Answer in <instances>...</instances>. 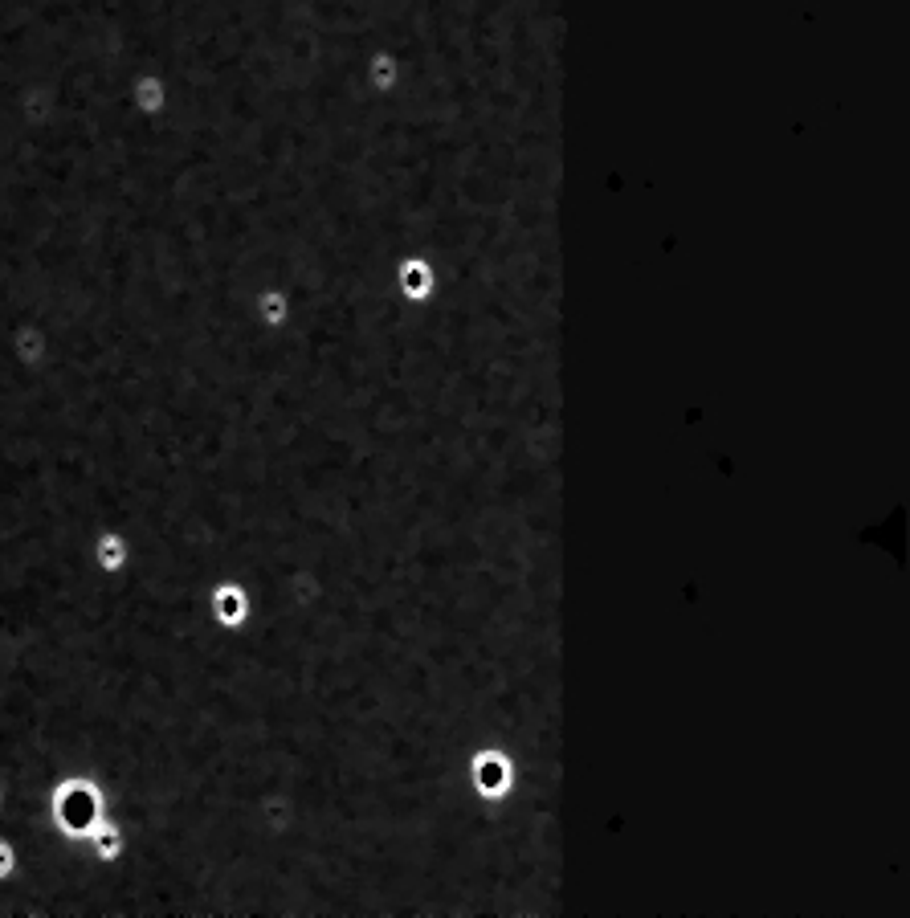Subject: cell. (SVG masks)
<instances>
[{"label": "cell", "instance_id": "3", "mask_svg": "<svg viewBox=\"0 0 910 918\" xmlns=\"http://www.w3.org/2000/svg\"><path fill=\"white\" fill-rule=\"evenodd\" d=\"M209 608H213V621L229 633H245L249 629V617H254V592L233 584V580H221L209 596Z\"/></svg>", "mask_w": 910, "mask_h": 918}, {"label": "cell", "instance_id": "1", "mask_svg": "<svg viewBox=\"0 0 910 918\" xmlns=\"http://www.w3.org/2000/svg\"><path fill=\"white\" fill-rule=\"evenodd\" d=\"M466 784H470V792H474L478 804L507 808L519 796V763H515V755L507 747L482 743L466 759Z\"/></svg>", "mask_w": 910, "mask_h": 918}, {"label": "cell", "instance_id": "4", "mask_svg": "<svg viewBox=\"0 0 910 918\" xmlns=\"http://www.w3.org/2000/svg\"><path fill=\"white\" fill-rule=\"evenodd\" d=\"M364 86H368L376 98H392V94L404 86V62H400L396 49L376 45L372 54L364 58Z\"/></svg>", "mask_w": 910, "mask_h": 918}, {"label": "cell", "instance_id": "7", "mask_svg": "<svg viewBox=\"0 0 910 918\" xmlns=\"http://www.w3.org/2000/svg\"><path fill=\"white\" fill-rule=\"evenodd\" d=\"M139 107L143 111H160L164 107V86L160 82H143L139 86Z\"/></svg>", "mask_w": 910, "mask_h": 918}, {"label": "cell", "instance_id": "5", "mask_svg": "<svg viewBox=\"0 0 910 918\" xmlns=\"http://www.w3.org/2000/svg\"><path fill=\"white\" fill-rule=\"evenodd\" d=\"M127 564H131V547L123 543V535H98V543H94V568L115 576Z\"/></svg>", "mask_w": 910, "mask_h": 918}, {"label": "cell", "instance_id": "6", "mask_svg": "<svg viewBox=\"0 0 910 918\" xmlns=\"http://www.w3.org/2000/svg\"><path fill=\"white\" fill-rule=\"evenodd\" d=\"M258 315L266 319V327L282 331L290 323V315H294V302H290V294L282 286H266L262 298H258Z\"/></svg>", "mask_w": 910, "mask_h": 918}, {"label": "cell", "instance_id": "2", "mask_svg": "<svg viewBox=\"0 0 910 918\" xmlns=\"http://www.w3.org/2000/svg\"><path fill=\"white\" fill-rule=\"evenodd\" d=\"M396 294L413 306H425L441 294V270L425 253H404L396 262Z\"/></svg>", "mask_w": 910, "mask_h": 918}, {"label": "cell", "instance_id": "8", "mask_svg": "<svg viewBox=\"0 0 910 918\" xmlns=\"http://www.w3.org/2000/svg\"><path fill=\"white\" fill-rule=\"evenodd\" d=\"M13 874V849L9 845H0V878Z\"/></svg>", "mask_w": 910, "mask_h": 918}]
</instances>
